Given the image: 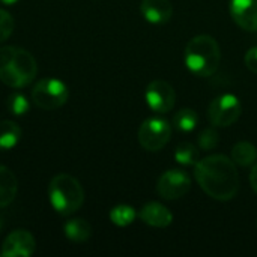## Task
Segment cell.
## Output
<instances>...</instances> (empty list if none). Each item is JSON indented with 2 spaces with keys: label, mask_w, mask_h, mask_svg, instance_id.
<instances>
[{
  "label": "cell",
  "mask_w": 257,
  "mask_h": 257,
  "mask_svg": "<svg viewBox=\"0 0 257 257\" xmlns=\"http://www.w3.org/2000/svg\"><path fill=\"white\" fill-rule=\"evenodd\" d=\"M196 179L202 190L215 200H232L239 190V175L233 160L211 155L196 164Z\"/></svg>",
  "instance_id": "cell-1"
},
{
  "label": "cell",
  "mask_w": 257,
  "mask_h": 257,
  "mask_svg": "<svg viewBox=\"0 0 257 257\" xmlns=\"http://www.w3.org/2000/svg\"><path fill=\"white\" fill-rule=\"evenodd\" d=\"M0 232H2V220H0Z\"/></svg>",
  "instance_id": "cell-27"
},
{
  "label": "cell",
  "mask_w": 257,
  "mask_h": 257,
  "mask_svg": "<svg viewBox=\"0 0 257 257\" xmlns=\"http://www.w3.org/2000/svg\"><path fill=\"white\" fill-rule=\"evenodd\" d=\"M175 158L182 166H194L199 160V151L191 143H181L175 151Z\"/></svg>",
  "instance_id": "cell-20"
},
{
  "label": "cell",
  "mask_w": 257,
  "mask_h": 257,
  "mask_svg": "<svg viewBox=\"0 0 257 257\" xmlns=\"http://www.w3.org/2000/svg\"><path fill=\"white\" fill-rule=\"evenodd\" d=\"M68 86L57 78H42L32 89V101L42 110H57L68 101Z\"/></svg>",
  "instance_id": "cell-5"
},
{
  "label": "cell",
  "mask_w": 257,
  "mask_h": 257,
  "mask_svg": "<svg viewBox=\"0 0 257 257\" xmlns=\"http://www.w3.org/2000/svg\"><path fill=\"white\" fill-rule=\"evenodd\" d=\"M18 182L12 170L0 164V209L11 205L17 196Z\"/></svg>",
  "instance_id": "cell-14"
},
{
  "label": "cell",
  "mask_w": 257,
  "mask_h": 257,
  "mask_svg": "<svg viewBox=\"0 0 257 257\" xmlns=\"http://www.w3.org/2000/svg\"><path fill=\"white\" fill-rule=\"evenodd\" d=\"M250 184H251V188L254 190V193L257 194V164L253 166V170L250 173Z\"/></svg>",
  "instance_id": "cell-25"
},
{
  "label": "cell",
  "mask_w": 257,
  "mask_h": 257,
  "mask_svg": "<svg viewBox=\"0 0 257 257\" xmlns=\"http://www.w3.org/2000/svg\"><path fill=\"white\" fill-rule=\"evenodd\" d=\"M176 93L172 84L164 80H154L146 87V102L155 113H169L175 107Z\"/></svg>",
  "instance_id": "cell-9"
},
{
  "label": "cell",
  "mask_w": 257,
  "mask_h": 257,
  "mask_svg": "<svg viewBox=\"0 0 257 257\" xmlns=\"http://www.w3.org/2000/svg\"><path fill=\"white\" fill-rule=\"evenodd\" d=\"M139 217H140V220L145 224L152 226V227H157V229H164V227L170 226L172 221H173L172 212L164 205L157 203V202L146 203L140 209Z\"/></svg>",
  "instance_id": "cell-12"
},
{
  "label": "cell",
  "mask_w": 257,
  "mask_h": 257,
  "mask_svg": "<svg viewBox=\"0 0 257 257\" xmlns=\"http://www.w3.org/2000/svg\"><path fill=\"white\" fill-rule=\"evenodd\" d=\"M244 62H245V66H247L251 72L257 74V47L250 48V50L245 53Z\"/></svg>",
  "instance_id": "cell-24"
},
{
  "label": "cell",
  "mask_w": 257,
  "mask_h": 257,
  "mask_svg": "<svg viewBox=\"0 0 257 257\" xmlns=\"http://www.w3.org/2000/svg\"><path fill=\"white\" fill-rule=\"evenodd\" d=\"M0 2H2L3 5H8V6H12V5H15V3L18 2V0H0Z\"/></svg>",
  "instance_id": "cell-26"
},
{
  "label": "cell",
  "mask_w": 257,
  "mask_h": 257,
  "mask_svg": "<svg viewBox=\"0 0 257 257\" xmlns=\"http://www.w3.org/2000/svg\"><path fill=\"white\" fill-rule=\"evenodd\" d=\"M242 111V105L239 99L232 93H224L221 96H217L208 108V117L214 126L227 128L233 125Z\"/></svg>",
  "instance_id": "cell-7"
},
{
  "label": "cell",
  "mask_w": 257,
  "mask_h": 257,
  "mask_svg": "<svg viewBox=\"0 0 257 257\" xmlns=\"http://www.w3.org/2000/svg\"><path fill=\"white\" fill-rule=\"evenodd\" d=\"M14 26H15V23H14L12 15L8 11L0 9V42L6 41L12 35Z\"/></svg>",
  "instance_id": "cell-23"
},
{
  "label": "cell",
  "mask_w": 257,
  "mask_h": 257,
  "mask_svg": "<svg viewBox=\"0 0 257 257\" xmlns=\"http://www.w3.org/2000/svg\"><path fill=\"white\" fill-rule=\"evenodd\" d=\"M184 60L187 68L199 77H211L217 72L221 62L218 42L209 35H199L188 41Z\"/></svg>",
  "instance_id": "cell-3"
},
{
  "label": "cell",
  "mask_w": 257,
  "mask_h": 257,
  "mask_svg": "<svg viewBox=\"0 0 257 257\" xmlns=\"http://www.w3.org/2000/svg\"><path fill=\"white\" fill-rule=\"evenodd\" d=\"M218 133L214 128H206L199 136V146L203 151H212L218 145Z\"/></svg>",
  "instance_id": "cell-22"
},
{
  "label": "cell",
  "mask_w": 257,
  "mask_h": 257,
  "mask_svg": "<svg viewBox=\"0 0 257 257\" xmlns=\"http://www.w3.org/2000/svg\"><path fill=\"white\" fill-rule=\"evenodd\" d=\"M21 140V128L12 120H0V151L14 149Z\"/></svg>",
  "instance_id": "cell-16"
},
{
  "label": "cell",
  "mask_w": 257,
  "mask_h": 257,
  "mask_svg": "<svg viewBox=\"0 0 257 257\" xmlns=\"http://www.w3.org/2000/svg\"><path fill=\"white\" fill-rule=\"evenodd\" d=\"M48 199L57 214L71 215L83 206L84 190L74 176L59 173L48 185Z\"/></svg>",
  "instance_id": "cell-4"
},
{
  "label": "cell",
  "mask_w": 257,
  "mask_h": 257,
  "mask_svg": "<svg viewBox=\"0 0 257 257\" xmlns=\"http://www.w3.org/2000/svg\"><path fill=\"white\" fill-rule=\"evenodd\" d=\"M191 188L190 176L182 170H167L163 173L157 184L158 194L166 200H176L184 197Z\"/></svg>",
  "instance_id": "cell-8"
},
{
  "label": "cell",
  "mask_w": 257,
  "mask_h": 257,
  "mask_svg": "<svg viewBox=\"0 0 257 257\" xmlns=\"http://www.w3.org/2000/svg\"><path fill=\"white\" fill-rule=\"evenodd\" d=\"M199 122V116L191 108H182L179 110L173 117V126L181 133H191Z\"/></svg>",
  "instance_id": "cell-18"
},
{
  "label": "cell",
  "mask_w": 257,
  "mask_h": 257,
  "mask_svg": "<svg viewBox=\"0 0 257 257\" xmlns=\"http://www.w3.org/2000/svg\"><path fill=\"white\" fill-rule=\"evenodd\" d=\"M172 125L161 117H149L139 128V142L149 152L161 151L170 140Z\"/></svg>",
  "instance_id": "cell-6"
},
{
  "label": "cell",
  "mask_w": 257,
  "mask_h": 257,
  "mask_svg": "<svg viewBox=\"0 0 257 257\" xmlns=\"http://www.w3.org/2000/svg\"><path fill=\"white\" fill-rule=\"evenodd\" d=\"M232 160L241 167L254 166L257 160V149L248 142H239L232 148Z\"/></svg>",
  "instance_id": "cell-17"
},
{
  "label": "cell",
  "mask_w": 257,
  "mask_h": 257,
  "mask_svg": "<svg viewBox=\"0 0 257 257\" xmlns=\"http://www.w3.org/2000/svg\"><path fill=\"white\" fill-rule=\"evenodd\" d=\"M8 110L15 116H24L30 110V102L23 93L14 92L8 96Z\"/></svg>",
  "instance_id": "cell-21"
},
{
  "label": "cell",
  "mask_w": 257,
  "mask_h": 257,
  "mask_svg": "<svg viewBox=\"0 0 257 257\" xmlns=\"http://www.w3.org/2000/svg\"><path fill=\"white\" fill-rule=\"evenodd\" d=\"M137 212L133 206L130 205H119L114 206L110 211V220L113 224L119 226V227H126L130 224H133V221L136 220Z\"/></svg>",
  "instance_id": "cell-19"
},
{
  "label": "cell",
  "mask_w": 257,
  "mask_h": 257,
  "mask_svg": "<svg viewBox=\"0 0 257 257\" xmlns=\"http://www.w3.org/2000/svg\"><path fill=\"white\" fill-rule=\"evenodd\" d=\"M38 72L35 57L20 47H0V81L9 87L29 86Z\"/></svg>",
  "instance_id": "cell-2"
},
{
  "label": "cell",
  "mask_w": 257,
  "mask_h": 257,
  "mask_svg": "<svg viewBox=\"0 0 257 257\" xmlns=\"http://www.w3.org/2000/svg\"><path fill=\"white\" fill-rule=\"evenodd\" d=\"M140 9L145 20L152 24H164L170 21L173 15V6L170 0H143Z\"/></svg>",
  "instance_id": "cell-13"
},
{
  "label": "cell",
  "mask_w": 257,
  "mask_h": 257,
  "mask_svg": "<svg viewBox=\"0 0 257 257\" xmlns=\"http://www.w3.org/2000/svg\"><path fill=\"white\" fill-rule=\"evenodd\" d=\"M36 251V241L29 230H14L6 236L2 245V256L29 257Z\"/></svg>",
  "instance_id": "cell-10"
},
{
  "label": "cell",
  "mask_w": 257,
  "mask_h": 257,
  "mask_svg": "<svg viewBox=\"0 0 257 257\" xmlns=\"http://www.w3.org/2000/svg\"><path fill=\"white\" fill-rule=\"evenodd\" d=\"M233 21L247 32H257V0H230Z\"/></svg>",
  "instance_id": "cell-11"
},
{
  "label": "cell",
  "mask_w": 257,
  "mask_h": 257,
  "mask_svg": "<svg viewBox=\"0 0 257 257\" xmlns=\"http://www.w3.org/2000/svg\"><path fill=\"white\" fill-rule=\"evenodd\" d=\"M63 232L65 236L74 242H84L92 236V227L83 218H72L66 221L63 226Z\"/></svg>",
  "instance_id": "cell-15"
}]
</instances>
